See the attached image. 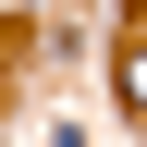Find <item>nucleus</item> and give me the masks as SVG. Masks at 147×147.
<instances>
[{"label": "nucleus", "instance_id": "nucleus-1", "mask_svg": "<svg viewBox=\"0 0 147 147\" xmlns=\"http://www.w3.org/2000/svg\"><path fill=\"white\" fill-rule=\"evenodd\" d=\"M123 98H135V110H147V49H135V61H123Z\"/></svg>", "mask_w": 147, "mask_h": 147}]
</instances>
